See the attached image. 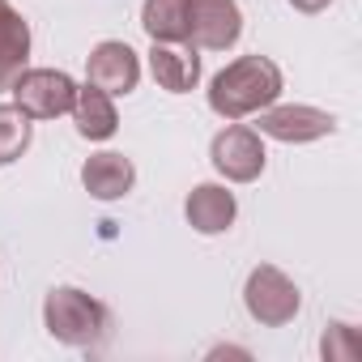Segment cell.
Returning a JSON list of instances; mask_svg holds the SVG:
<instances>
[{
    "instance_id": "obj_11",
    "label": "cell",
    "mask_w": 362,
    "mask_h": 362,
    "mask_svg": "<svg viewBox=\"0 0 362 362\" xmlns=\"http://www.w3.org/2000/svg\"><path fill=\"white\" fill-rule=\"evenodd\" d=\"M132 184H136V166L124 153L103 149V153H90L81 162V188L94 201H119V197L132 192Z\"/></svg>"
},
{
    "instance_id": "obj_15",
    "label": "cell",
    "mask_w": 362,
    "mask_h": 362,
    "mask_svg": "<svg viewBox=\"0 0 362 362\" xmlns=\"http://www.w3.org/2000/svg\"><path fill=\"white\" fill-rule=\"evenodd\" d=\"M35 141V119L18 103H0V166L18 162Z\"/></svg>"
},
{
    "instance_id": "obj_2",
    "label": "cell",
    "mask_w": 362,
    "mask_h": 362,
    "mask_svg": "<svg viewBox=\"0 0 362 362\" xmlns=\"http://www.w3.org/2000/svg\"><path fill=\"white\" fill-rule=\"evenodd\" d=\"M43 328L52 341L73 345V349H103L111 337V311L94 294L77 286H56L43 298Z\"/></svg>"
},
{
    "instance_id": "obj_4",
    "label": "cell",
    "mask_w": 362,
    "mask_h": 362,
    "mask_svg": "<svg viewBox=\"0 0 362 362\" xmlns=\"http://www.w3.org/2000/svg\"><path fill=\"white\" fill-rule=\"evenodd\" d=\"M9 94L30 119H60L73 111L77 81L64 69H22L18 81L9 86Z\"/></svg>"
},
{
    "instance_id": "obj_3",
    "label": "cell",
    "mask_w": 362,
    "mask_h": 362,
    "mask_svg": "<svg viewBox=\"0 0 362 362\" xmlns=\"http://www.w3.org/2000/svg\"><path fill=\"white\" fill-rule=\"evenodd\" d=\"M243 307L256 324L264 328H281L298 315L303 307V294L294 286V277H286L277 264H256L243 281Z\"/></svg>"
},
{
    "instance_id": "obj_17",
    "label": "cell",
    "mask_w": 362,
    "mask_h": 362,
    "mask_svg": "<svg viewBox=\"0 0 362 362\" xmlns=\"http://www.w3.org/2000/svg\"><path fill=\"white\" fill-rule=\"evenodd\" d=\"M290 5H294L298 13H324V9L332 5V0H290Z\"/></svg>"
},
{
    "instance_id": "obj_14",
    "label": "cell",
    "mask_w": 362,
    "mask_h": 362,
    "mask_svg": "<svg viewBox=\"0 0 362 362\" xmlns=\"http://www.w3.org/2000/svg\"><path fill=\"white\" fill-rule=\"evenodd\" d=\"M141 26L153 43H188V0H145Z\"/></svg>"
},
{
    "instance_id": "obj_9",
    "label": "cell",
    "mask_w": 362,
    "mask_h": 362,
    "mask_svg": "<svg viewBox=\"0 0 362 362\" xmlns=\"http://www.w3.org/2000/svg\"><path fill=\"white\" fill-rule=\"evenodd\" d=\"M184 218L197 235H226L239 218V201L226 184H197L184 201Z\"/></svg>"
},
{
    "instance_id": "obj_1",
    "label": "cell",
    "mask_w": 362,
    "mask_h": 362,
    "mask_svg": "<svg viewBox=\"0 0 362 362\" xmlns=\"http://www.w3.org/2000/svg\"><path fill=\"white\" fill-rule=\"evenodd\" d=\"M281 90H286V77L269 56H239L209 81V111L222 119H247L273 107Z\"/></svg>"
},
{
    "instance_id": "obj_12",
    "label": "cell",
    "mask_w": 362,
    "mask_h": 362,
    "mask_svg": "<svg viewBox=\"0 0 362 362\" xmlns=\"http://www.w3.org/2000/svg\"><path fill=\"white\" fill-rule=\"evenodd\" d=\"M73 124H77V136L86 141H111L115 128H119V111H115V98L98 86H77V98H73Z\"/></svg>"
},
{
    "instance_id": "obj_13",
    "label": "cell",
    "mask_w": 362,
    "mask_h": 362,
    "mask_svg": "<svg viewBox=\"0 0 362 362\" xmlns=\"http://www.w3.org/2000/svg\"><path fill=\"white\" fill-rule=\"evenodd\" d=\"M26 64H30V22L9 0H0V90H9Z\"/></svg>"
},
{
    "instance_id": "obj_16",
    "label": "cell",
    "mask_w": 362,
    "mask_h": 362,
    "mask_svg": "<svg viewBox=\"0 0 362 362\" xmlns=\"http://www.w3.org/2000/svg\"><path fill=\"white\" fill-rule=\"evenodd\" d=\"M358 349H362V341H358V328L354 324H328L324 337H320V354L328 362H354Z\"/></svg>"
},
{
    "instance_id": "obj_7",
    "label": "cell",
    "mask_w": 362,
    "mask_h": 362,
    "mask_svg": "<svg viewBox=\"0 0 362 362\" xmlns=\"http://www.w3.org/2000/svg\"><path fill=\"white\" fill-rule=\"evenodd\" d=\"M256 115H260L256 132L269 141H281V145H311L320 136H332V128H337V119L328 111L307 107V103H273Z\"/></svg>"
},
{
    "instance_id": "obj_10",
    "label": "cell",
    "mask_w": 362,
    "mask_h": 362,
    "mask_svg": "<svg viewBox=\"0 0 362 362\" xmlns=\"http://www.w3.org/2000/svg\"><path fill=\"white\" fill-rule=\"evenodd\" d=\"M149 73L166 94H188L201 81V52L192 43H153L149 47Z\"/></svg>"
},
{
    "instance_id": "obj_8",
    "label": "cell",
    "mask_w": 362,
    "mask_h": 362,
    "mask_svg": "<svg viewBox=\"0 0 362 362\" xmlns=\"http://www.w3.org/2000/svg\"><path fill=\"white\" fill-rule=\"evenodd\" d=\"M86 81L98 86V90H107L111 98L132 94L136 81H141V56L128 43H119V39H103L86 56Z\"/></svg>"
},
{
    "instance_id": "obj_5",
    "label": "cell",
    "mask_w": 362,
    "mask_h": 362,
    "mask_svg": "<svg viewBox=\"0 0 362 362\" xmlns=\"http://www.w3.org/2000/svg\"><path fill=\"white\" fill-rule=\"evenodd\" d=\"M209 162H214V170H218L222 179H230V184H256V179L264 175L269 153H264V141H260L256 128L230 119V128H222V132L214 136Z\"/></svg>"
},
{
    "instance_id": "obj_6",
    "label": "cell",
    "mask_w": 362,
    "mask_h": 362,
    "mask_svg": "<svg viewBox=\"0 0 362 362\" xmlns=\"http://www.w3.org/2000/svg\"><path fill=\"white\" fill-rule=\"evenodd\" d=\"M243 35L239 0H188V43L197 52H230Z\"/></svg>"
}]
</instances>
